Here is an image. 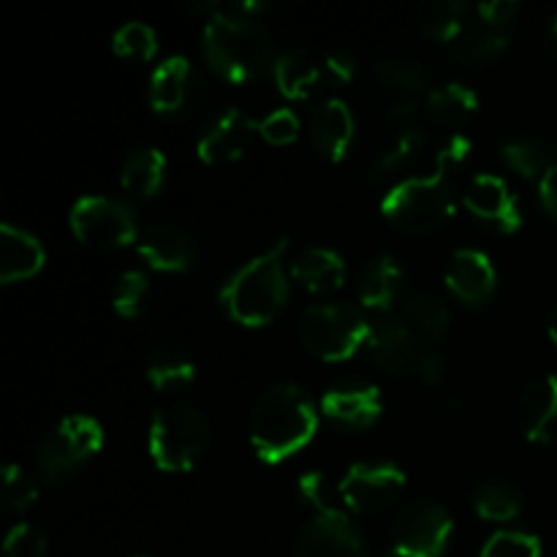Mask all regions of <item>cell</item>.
I'll use <instances>...</instances> for the list:
<instances>
[{
    "instance_id": "obj_14",
    "label": "cell",
    "mask_w": 557,
    "mask_h": 557,
    "mask_svg": "<svg viewBox=\"0 0 557 557\" xmlns=\"http://www.w3.org/2000/svg\"><path fill=\"white\" fill-rule=\"evenodd\" d=\"M297 557H364V542L343 511H330L310 520L299 531Z\"/></svg>"
},
{
    "instance_id": "obj_29",
    "label": "cell",
    "mask_w": 557,
    "mask_h": 557,
    "mask_svg": "<svg viewBox=\"0 0 557 557\" xmlns=\"http://www.w3.org/2000/svg\"><path fill=\"white\" fill-rule=\"evenodd\" d=\"M468 5L462 0H424L417 5V22L430 38L455 41L462 33Z\"/></svg>"
},
{
    "instance_id": "obj_31",
    "label": "cell",
    "mask_w": 557,
    "mask_h": 557,
    "mask_svg": "<svg viewBox=\"0 0 557 557\" xmlns=\"http://www.w3.org/2000/svg\"><path fill=\"white\" fill-rule=\"evenodd\" d=\"M451 44H455L457 60H462V63L468 65H482L498 58V54L509 47V36H506L500 27L482 25L460 33Z\"/></svg>"
},
{
    "instance_id": "obj_17",
    "label": "cell",
    "mask_w": 557,
    "mask_h": 557,
    "mask_svg": "<svg viewBox=\"0 0 557 557\" xmlns=\"http://www.w3.org/2000/svg\"><path fill=\"white\" fill-rule=\"evenodd\" d=\"M139 256L161 272H183L194 264L196 248L194 239L185 228L174 226V223H150L145 232L139 234Z\"/></svg>"
},
{
    "instance_id": "obj_8",
    "label": "cell",
    "mask_w": 557,
    "mask_h": 557,
    "mask_svg": "<svg viewBox=\"0 0 557 557\" xmlns=\"http://www.w3.org/2000/svg\"><path fill=\"white\" fill-rule=\"evenodd\" d=\"M103 446V430L92 417H76L63 419L47 438L38 444L36 462L49 479H60L79 468L82 462L98 455Z\"/></svg>"
},
{
    "instance_id": "obj_46",
    "label": "cell",
    "mask_w": 557,
    "mask_h": 557,
    "mask_svg": "<svg viewBox=\"0 0 557 557\" xmlns=\"http://www.w3.org/2000/svg\"><path fill=\"white\" fill-rule=\"evenodd\" d=\"M539 194H542V205L544 210L557 221V163L539 180Z\"/></svg>"
},
{
    "instance_id": "obj_28",
    "label": "cell",
    "mask_w": 557,
    "mask_h": 557,
    "mask_svg": "<svg viewBox=\"0 0 557 557\" xmlns=\"http://www.w3.org/2000/svg\"><path fill=\"white\" fill-rule=\"evenodd\" d=\"M147 379L156 389H172L196 379V364L185 348L166 343V346H158L147 359Z\"/></svg>"
},
{
    "instance_id": "obj_1",
    "label": "cell",
    "mask_w": 557,
    "mask_h": 557,
    "mask_svg": "<svg viewBox=\"0 0 557 557\" xmlns=\"http://www.w3.org/2000/svg\"><path fill=\"white\" fill-rule=\"evenodd\" d=\"M270 5L264 0H207L196 3V14H207L205 58L226 82H248L275 69L272 36L256 14Z\"/></svg>"
},
{
    "instance_id": "obj_21",
    "label": "cell",
    "mask_w": 557,
    "mask_h": 557,
    "mask_svg": "<svg viewBox=\"0 0 557 557\" xmlns=\"http://www.w3.org/2000/svg\"><path fill=\"white\" fill-rule=\"evenodd\" d=\"M403 286H406V272L389 253L370 259L357 275L359 302L370 310H389L403 294Z\"/></svg>"
},
{
    "instance_id": "obj_24",
    "label": "cell",
    "mask_w": 557,
    "mask_h": 557,
    "mask_svg": "<svg viewBox=\"0 0 557 557\" xmlns=\"http://www.w3.org/2000/svg\"><path fill=\"white\" fill-rule=\"evenodd\" d=\"M272 71H275L277 90L286 98H294V101H305L313 92H319L321 82H324L321 65L302 49H288V52L277 54Z\"/></svg>"
},
{
    "instance_id": "obj_4",
    "label": "cell",
    "mask_w": 557,
    "mask_h": 557,
    "mask_svg": "<svg viewBox=\"0 0 557 557\" xmlns=\"http://www.w3.org/2000/svg\"><path fill=\"white\" fill-rule=\"evenodd\" d=\"M381 212L392 226L408 234L435 232L455 212V185L449 172L433 166L424 177L403 180L381 199Z\"/></svg>"
},
{
    "instance_id": "obj_12",
    "label": "cell",
    "mask_w": 557,
    "mask_h": 557,
    "mask_svg": "<svg viewBox=\"0 0 557 557\" xmlns=\"http://www.w3.org/2000/svg\"><path fill=\"white\" fill-rule=\"evenodd\" d=\"M468 210L479 218V221L490 223L493 228L504 234H515L522 226V210L520 199L515 190L509 188L504 177L498 174H476L468 183L466 196H462Z\"/></svg>"
},
{
    "instance_id": "obj_35",
    "label": "cell",
    "mask_w": 557,
    "mask_h": 557,
    "mask_svg": "<svg viewBox=\"0 0 557 557\" xmlns=\"http://www.w3.org/2000/svg\"><path fill=\"white\" fill-rule=\"evenodd\" d=\"M112 49L120 58H134V60H150L158 49V36L147 22H125L112 38Z\"/></svg>"
},
{
    "instance_id": "obj_26",
    "label": "cell",
    "mask_w": 557,
    "mask_h": 557,
    "mask_svg": "<svg viewBox=\"0 0 557 557\" xmlns=\"http://www.w3.org/2000/svg\"><path fill=\"white\" fill-rule=\"evenodd\" d=\"M163 177H166V156L158 147H136L120 169V183L136 196H156Z\"/></svg>"
},
{
    "instance_id": "obj_15",
    "label": "cell",
    "mask_w": 557,
    "mask_h": 557,
    "mask_svg": "<svg viewBox=\"0 0 557 557\" xmlns=\"http://www.w3.org/2000/svg\"><path fill=\"white\" fill-rule=\"evenodd\" d=\"M446 286L460 302L482 308L484 302L493 299L498 275H495V267L487 253L476 248H460L455 250L449 267H446Z\"/></svg>"
},
{
    "instance_id": "obj_27",
    "label": "cell",
    "mask_w": 557,
    "mask_h": 557,
    "mask_svg": "<svg viewBox=\"0 0 557 557\" xmlns=\"http://www.w3.org/2000/svg\"><path fill=\"white\" fill-rule=\"evenodd\" d=\"M428 103V114L441 125H460L471 117L479 109V96L468 85L460 82H446V85L435 87L424 98Z\"/></svg>"
},
{
    "instance_id": "obj_9",
    "label": "cell",
    "mask_w": 557,
    "mask_h": 557,
    "mask_svg": "<svg viewBox=\"0 0 557 557\" xmlns=\"http://www.w3.org/2000/svg\"><path fill=\"white\" fill-rule=\"evenodd\" d=\"M451 536V517L433 500L403 506L392 522V547L397 557H441Z\"/></svg>"
},
{
    "instance_id": "obj_25",
    "label": "cell",
    "mask_w": 557,
    "mask_h": 557,
    "mask_svg": "<svg viewBox=\"0 0 557 557\" xmlns=\"http://www.w3.org/2000/svg\"><path fill=\"white\" fill-rule=\"evenodd\" d=\"M294 277L308 292H335L346 281V261L332 248H308L294 261Z\"/></svg>"
},
{
    "instance_id": "obj_13",
    "label": "cell",
    "mask_w": 557,
    "mask_h": 557,
    "mask_svg": "<svg viewBox=\"0 0 557 557\" xmlns=\"http://www.w3.org/2000/svg\"><path fill=\"white\" fill-rule=\"evenodd\" d=\"M256 134H261V123H256V120L250 117L248 112H243L239 107H228L226 112H221L210 125H207L196 152H199L201 161L210 163V166L232 163L245 156V150H248Z\"/></svg>"
},
{
    "instance_id": "obj_5",
    "label": "cell",
    "mask_w": 557,
    "mask_h": 557,
    "mask_svg": "<svg viewBox=\"0 0 557 557\" xmlns=\"http://www.w3.org/2000/svg\"><path fill=\"white\" fill-rule=\"evenodd\" d=\"M210 446V424L199 408L188 403L161 406L150 424V457L161 471L185 473L205 457Z\"/></svg>"
},
{
    "instance_id": "obj_3",
    "label": "cell",
    "mask_w": 557,
    "mask_h": 557,
    "mask_svg": "<svg viewBox=\"0 0 557 557\" xmlns=\"http://www.w3.org/2000/svg\"><path fill=\"white\" fill-rule=\"evenodd\" d=\"M286 237H277L261 256L239 267L221 288V305L237 324L264 326L281 315L288 302V277L283 270Z\"/></svg>"
},
{
    "instance_id": "obj_33",
    "label": "cell",
    "mask_w": 557,
    "mask_h": 557,
    "mask_svg": "<svg viewBox=\"0 0 557 557\" xmlns=\"http://www.w3.org/2000/svg\"><path fill=\"white\" fill-rule=\"evenodd\" d=\"M424 147V131L419 125H408L395 134V139L386 141L379 150V156L373 158V174L375 177H384V174L397 172L403 163H408L411 158H417Z\"/></svg>"
},
{
    "instance_id": "obj_22",
    "label": "cell",
    "mask_w": 557,
    "mask_h": 557,
    "mask_svg": "<svg viewBox=\"0 0 557 557\" xmlns=\"http://www.w3.org/2000/svg\"><path fill=\"white\" fill-rule=\"evenodd\" d=\"M364 348L379 368L389 370V373H403L417 357V337L400 321L381 319L370 326Z\"/></svg>"
},
{
    "instance_id": "obj_32",
    "label": "cell",
    "mask_w": 557,
    "mask_h": 557,
    "mask_svg": "<svg viewBox=\"0 0 557 557\" xmlns=\"http://www.w3.org/2000/svg\"><path fill=\"white\" fill-rule=\"evenodd\" d=\"M500 156H504L506 166L515 169V172L522 174V177L542 180L544 174L555 166L549 147L544 145V141L531 139V136H520V139L506 141Z\"/></svg>"
},
{
    "instance_id": "obj_39",
    "label": "cell",
    "mask_w": 557,
    "mask_h": 557,
    "mask_svg": "<svg viewBox=\"0 0 557 557\" xmlns=\"http://www.w3.org/2000/svg\"><path fill=\"white\" fill-rule=\"evenodd\" d=\"M297 498L302 506H310L319 515H330V511H341L332 504V490L324 473L308 471L297 479Z\"/></svg>"
},
{
    "instance_id": "obj_42",
    "label": "cell",
    "mask_w": 557,
    "mask_h": 557,
    "mask_svg": "<svg viewBox=\"0 0 557 557\" xmlns=\"http://www.w3.org/2000/svg\"><path fill=\"white\" fill-rule=\"evenodd\" d=\"M471 147L473 145L468 136H462V134L449 136V139H446V145L438 150V156H435V166L446 169V172H449L451 166H460V163L471 156Z\"/></svg>"
},
{
    "instance_id": "obj_30",
    "label": "cell",
    "mask_w": 557,
    "mask_h": 557,
    "mask_svg": "<svg viewBox=\"0 0 557 557\" xmlns=\"http://www.w3.org/2000/svg\"><path fill=\"white\" fill-rule=\"evenodd\" d=\"M473 509L479 517L490 522H509L515 517H520L522 511V495L511 487L509 482H493L479 484L476 493H473Z\"/></svg>"
},
{
    "instance_id": "obj_20",
    "label": "cell",
    "mask_w": 557,
    "mask_h": 557,
    "mask_svg": "<svg viewBox=\"0 0 557 557\" xmlns=\"http://www.w3.org/2000/svg\"><path fill=\"white\" fill-rule=\"evenodd\" d=\"M310 139L326 161H343L354 139V114L343 98H326L310 114Z\"/></svg>"
},
{
    "instance_id": "obj_16",
    "label": "cell",
    "mask_w": 557,
    "mask_h": 557,
    "mask_svg": "<svg viewBox=\"0 0 557 557\" xmlns=\"http://www.w3.org/2000/svg\"><path fill=\"white\" fill-rule=\"evenodd\" d=\"M321 411L326 419L346 430H364L381 417L384 411V400H381V389L375 384H341L332 386L321 400Z\"/></svg>"
},
{
    "instance_id": "obj_37",
    "label": "cell",
    "mask_w": 557,
    "mask_h": 557,
    "mask_svg": "<svg viewBox=\"0 0 557 557\" xmlns=\"http://www.w3.org/2000/svg\"><path fill=\"white\" fill-rule=\"evenodd\" d=\"M542 555V544L536 536L522 531H500L490 536L484 544L482 557H539Z\"/></svg>"
},
{
    "instance_id": "obj_18",
    "label": "cell",
    "mask_w": 557,
    "mask_h": 557,
    "mask_svg": "<svg viewBox=\"0 0 557 557\" xmlns=\"http://www.w3.org/2000/svg\"><path fill=\"white\" fill-rule=\"evenodd\" d=\"M379 96L392 114L411 112L419 98H428V74L411 60H381L375 65Z\"/></svg>"
},
{
    "instance_id": "obj_11",
    "label": "cell",
    "mask_w": 557,
    "mask_h": 557,
    "mask_svg": "<svg viewBox=\"0 0 557 557\" xmlns=\"http://www.w3.org/2000/svg\"><path fill=\"white\" fill-rule=\"evenodd\" d=\"M205 85L185 54L166 58L150 76V103L161 114H188L199 109Z\"/></svg>"
},
{
    "instance_id": "obj_38",
    "label": "cell",
    "mask_w": 557,
    "mask_h": 557,
    "mask_svg": "<svg viewBox=\"0 0 557 557\" xmlns=\"http://www.w3.org/2000/svg\"><path fill=\"white\" fill-rule=\"evenodd\" d=\"M38 487L20 466L9 462L3 468V500L11 511H25L36 504Z\"/></svg>"
},
{
    "instance_id": "obj_40",
    "label": "cell",
    "mask_w": 557,
    "mask_h": 557,
    "mask_svg": "<svg viewBox=\"0 0 557 557\" xmlns=\"http://www.w3.org/2000/svg\"><path fill=\"white\" fill-rule=\"evenodd\" d=\"M5 557H44L47 555V536L38 528L20 522L9 531L3 542Z\"/></svg>"
},
{
    "instance_id": "obj_2",
    "label": "cell",
    "mask_w": 557,
    "mask_h": 557,
    "mask_svg": "<svg viewBox=\"0 0 557 557\" xmlns=\"http://www.w3.org/2000/svg\"><path fill=\"white\" fill-rule=\"evenodd\" d=\"M319 430V411L299 384H275L256 400L250 413V444L259 460L283 462L297 455Z\"/></svg>"
},
{
    "instance_id": "obj_23",
    "label": "cell",
    "mask_w": 557,
    "mask_h": 557,
    "mask_svg": "<svg viewBox=\"0 0 557 557\" xmlns=\"http://www.w3.org/2000/svg\"><path fill=\"white\" fill-rule=\"evenodd\" d=\"M47 261L44 245L33 234L3 223L0 226V283L33 277Z\"/></svg>"
},
{
    "instance_id": "obj_44",
    "label": "cell",
    "mask_w": 557,
    "mask_h": 557,
    "mask_svg": "<svg viewBox=\"0 0 557 557\" xmlns=\"http://www.w3.org/2000/svg\"><path fill=\"white\" fill-rule=\"evenodd\" d=\"M476 11L484 20V25L504 27L517 14V3L515 0H484V3L476 5Z\"/></svg>"
},
{
    "instance_id": "obj_43",
    "label": "cell",
    "mask_w": 557,
    "mask_h": 557,
    "mask_svg": "<svg viewBox=\"0 0 557 557\" xmlns=\"http://www.w3.org/2000/svg\"><path fill=\"white\" fill-rule=\"evenodd\" d=\"M417 375L424 386H441L446 379V359L438 351H424L417 359Z\"/></svg>"
},
{
    "instance_id": "obj_7",
    "label": "cell",
    "mask_w": 557,
    "mask_h": 557,
    "mask_svg": "<svg viewBox=\"0 0 557 557\" xmlns=\"http://www.w3.org/2000/svg\"><path fill=\"white\" fill-rule=\"evenodd\" d=\"M71 228L79 243L98 250L125 248L139 239L134 207L109 196H82L71 207Z\"/></svg>"
},
{
    "instance_id": "obj_45",
    "label": "cell",
    "mask_w": 557,
    "mask_h": 557,
    "mask_svg": "<svg viewBox=\"0 0 557 557\" xmlns=\"http://www.w3.org/2000/svg\"><path fill=\"white\" fill-rule=\"evenodd\" d=\"M324 71L326 76H330L335 85H348V82L354 79V58L348 52H343V49H335V52L326 54V63H324Z\"/></svg>"
},
{
    "instance_id": "obj_34",
    "label": "cell",
    "mask_w": 557,
    "mask_h": 557,
    "mask_svg": "<svg viewBox=\"0 0 557 557\" xmlns=\"http://www.w3.org/2000/svg\"><path fill=\"white\" fill-rule=\"evenodd\" d=\"M406 310L419 335L441 337L449 330V308L438 297H433V294H413L406 302Z\"/></svg>"
},
{
    "instance_id": "obj_6",
    "label": "cell",
    "mask_w": 557,
    "mask_h": 557,
    "mask_svg": "<svg viewBox=\"0 0 557 557\" xmlns=\"http://www.w3.org/2000/svg\"><path fill=\"white\" fill-rule=\"evenodd\" d=\"M370 321L357 305L315 302L299 321V337L310 354L326 362H343L368 343Z\"/></svg>"
},
{
    "instance_id": "obj_41",
    "label": "cell",
    "mask_w": 557,
    "mask_h": 557,
    "mask_svg": "<svg viewBox=\"0 0 557 557\" xmlns=\"http://www.w3.org/2000/svg\"><path fill=\"white\" fill-rule=\"evenodd\" d=\"M261 136L270 145H288L299 136V117L292 109H272L264 120H261Z\"/></svg>"
},
{
    "instance_id": "obj_36",
    "label": "cell",
    "mask_w": 557,
    "mask_h": 557,
    "mask_svg": "<svg viewBox=\"0 0 557 557\" xmlns=\"http://www.w3.org/2000/svg\"><path fill=\"white\" fill-rule=\"evenodd\" d=\"M147 292H150V281H147L145 272L128 270L117 277L112 288V305L120 315L125 319H136L141 313V305H145Z\"/></svg>"
},
{
    "instance_id": "obj_10",
    "label": "cell",
    "mask_w": 557,
    "mask_h": 557,
    "mask_svg": "<svg viewBox=\"0 0 557 557\" xmlns=\"http://www.w3.org/2000/svg\"><path fill=\"white\" fill-rule=\"evenodd\" d=\"M406 490V473L395 462H357L341 482V498L357 515H375L395 504Z\"/></svg>"
},
{
    "instance_id": "obj_48",
    "label": "cell",
    "mask_w": 557,
    "mask_h": 557,
    "mask_svg": "<svg viewBox=\"0 0 557 557\" xmlns=\"http://www.w3.org/2000/svg\"><path fill=\"white\" fill-rule=\"evenodd\" d=\"M549 36H553V44H555V52H557V14L553 16V25H549Z\"/></svg>"
},
{
    "instance_id": "obj_19",
    "label": "cell",
    "mask_w": 557,
    "mask_h": 557,
    "mask_svg": "<svg viewBox=\"0 0 557 557\" xmlns=\"http://www.w3.org/2000/svg\"><path fill=\"white\" fill-rule=\"evenodd\" d=\"M520 422L536 444H557V375H539L522 389Z\"/></svg>"
},
{
    "instance_id": "obj_47",
    "label": "cell",
    "mask_w": 557,
    "mask_h": 557,
    "mask_svg": "<svg viewBox=\"0 0 557 557\" xmlns=\"http://www.w3.org/2000/svg\"><path fill=\"white\" fill-rule=\"evenodd\" d=\"M547 330H549V337H553V343L557 346V305L553 308V313H549Z\"/></svg>"
}]
</instances>
